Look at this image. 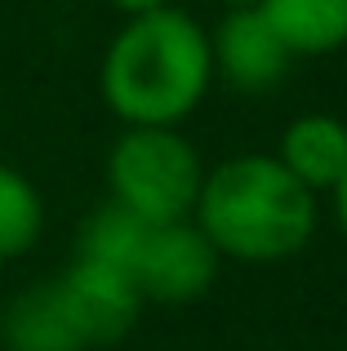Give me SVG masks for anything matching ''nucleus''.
Segmentation results:
<instances>
[{
    "mask_svg": "<svg viewBox=\"0 0 347 351\" xmlns=\"http://www.w3.org/2000/svg\"><path fill=\"white\" fill-rule=\"evenodd\" d=\"M98 80L103 103L130 129H178L214 85L209 32L174 5L125 18Z\"/></svg>",
    "mask_w": 347,
    "mask_h": 351,
    "instance_id": "obj_1",
    "label": "nucleus"
},
{
    "mask_svg": "<svg viewBox=\"0 0 347 351\" xmlns=\"http://www.w3.org/2000/svg\"><path fill=\"white\" fill-rule=\"evenodd\" d=\"M191 223L205 232L218 258L285 263L316 236V196L289 178L276 156L245 152L205 173Z\"/></svg>",
    "mask_w": 347,
    "mask_h": 351,
    "instance_id": "obj_2",
    "label": "nucleus"
},
{
    "mask_svg": "<svg viewBox=\"0 0 347 351\" xmlns=\"http://www.w3.org/2000/svg\"><path fill=\"white\" fill-rule=\"evenodd\" d=\"M205 165L178 129H125L107 156V187L121 209L147 227L187 223Z\"/></svg>",
    "mask_w": 347,
    "mask_h": 351,
    "instance_id": "obj_3",
    "label": "nucleus"
},
{
    "mask_svg": "<svg viewBox=\"0 0 347 351\" xmlns=\"http://www.w3.org/2000/svg\"><path fill=\"white\" fill-rule=\"evenodd\" d=\"M218 249L205 240L196 223H165L152 227L147 245L134 267V285H139L143 302H165V307H187V302L205 298L209 285L218 276Z\"/></svg>",
    "mask_w": 347,
    "mask_h": 351,
    "instance_id": "obj_4",
    "label": "nucleus"
},
{
    "mask_svg": "<svg viewBox=\"0 0 347 351\" xmlns=\"http://www.w3.org/2000/svg\"><path fill=\"white\" fill-rule=\"evenodd\" d=\"M53 285H58L62 307H67L76 334L85 338V347L121 343V338L134 329L139 311H143L139 285H134V276L121 271V267L76 258V263H71Z\"/></svg>",
    "mask_w": 347,
    "mask_h": 351,
    "instance_id": "obj_5",
    "label": "nucleus"
},
{
    "mask_svg": "<svg viewBox=\"0 0 347 351\" xmlns=\"http://www.w3.org/2000/svg\"><path fill=\"white\" fill-rule=\"evenodd\" d=\"M209 53H214V76H223L241 94H267L285 80L294 53L280 45L272 23L254 9H227L223 23L209 36Z\"/></svg>",
    "mask_w": 347,
    "mask_h": 351,
    "instance_id": "obj_6",
    "label": "nucleus"
},
{
    "mask_svg": "<svg viewBox=\"0 0 347 351\" xmlns=\"http://www.w3.org/2000/svg\"><path fill=\"white\" fill-rule=\"evenodd\" d=\"M276 160L289 178H298L307 191H334V182L347 173V125L330 112H303L280 129Z\"/></svg>",
    "mask_w": 347,
    "mask_h": 351,
    "instance_id": "obj_7",
    "label": "nucleus"
},
{
    "mask_svg": "<svg viewBox=\"0 0 347 351\" xmlns=\"http://www.w3.org/2000/svg\"><path fill=\"white\" fill-rule=\"evenodd\" d=\"M0 343L9 351H85V338L76 334L53 280L23 289L5 307V316H0Z\"/></svg>",
    "mask_w": 347,
    "mask_h": 351,
    "instance_id": "obj_8",
    "label": "nucleus"
},
{
    "mask_svg": "<svg viewBox=\"0 0 347 351\" xmlns=\"http://www.w3.org/2000/svg\"><path fill=\"white\" fill-rule=\"evenodd\" d=\"M259 14L294 58H325L347 45V0H259Z\"/></svg>",
    "mask_w": 347,
    "mask_h": 351,
    "instance_id": "obj_9",
    "label": "nucleus"
},
{
    "mask_svg": "<svg viewBox=\"0 0 347 351\" xmlns=\"http://www.w3.org/2000/svg\"><path fill=\"white\" fill-rule=\"evenodd\" d=\"M147 236H152V227L143 223V218H134L130 209H121L116 200H107V205L94 209V214L85 218V227H80V254L76 258L121 267V271L134 276Z\"/></svg>",
    "mask_w": 347,
    "mask_h": 351,
    "instance_id": "obj_10",
    "label": "nucleus"
},
{
    "mask_svg": "<svg viewBox=\"0 0 347 351\" xmlns=\"http://www.w3.org/2000/svg\"><path fill=\"white\" fill-rule=\"evenodd\" d=\"M45 227V205L36 182L14 165H0V263H14L36 245Z\"/></svg>",
    "mask_w": 347,
    "mask_h": 351,
    "instance_id": "obj_11",
    "label": "nucleus"
},
{
    "mask_svg": "<svg viewBox=\"0 0 347 351\" xmlns=\"http://www.w3.org/2000/svg\"><path fill=\"white\" fill-rule=\"evenodd\" d=\"M112 9H121L125 18H139V14H152V9H165L169 0H107Z\"/></svg>",
    "mask_w": 347,
    "mask_h": 351,
    "instance_id": "obj_12",
    "label": "nucleus"
},
{
    "mask_svg": "<svg viewBox=\"0 0 347 351\" xmlns=\"http://www.w3.org/2000/svg\"><path fill=\"white\" fill-rule=\"evenodd\" d=\"M330 200H334V218H339V227H343V236H347V173H343L339 182H334Z\"/></svg>",
    "mask_w": 347,
    "mask_h": 351,
    "instance_id": "obj_13",
    "label": "nucleus"
},
{
    "mask_svg": "<svg viewBox=\"0 0 347 351\" xmlns=\"http://www.w3.org/2000/svg\"><path fill=\"white\" fill-rule=\"evenodd\" d=\"M223 5H227V9H254L259 0H223Z\"/></svg>",
    "mask_w": 347,
    "mask_h": 351,
    "instance_id": "obj_14",
    "label": "nucleus"
}]
</instances>
